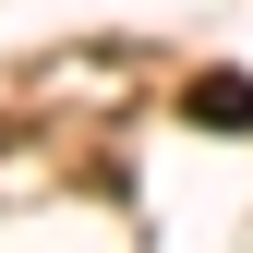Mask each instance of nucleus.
<instances>
[{
	"label": "nucleus",
	"mask_w": 253,
	"mask_h": 253,
	"mask_svg": "<svg viewBox=\"0 0 253 253\" xmlns=\"http://www.w3.org/2000/svg\"><path fill=\"white\" fill-rule=\"evenodd\" d=\"M181 109H193V121H253V84H241V73H205Z\"/></svg>",
	"instance_id": "f257e3e1"
}]
</instances>
